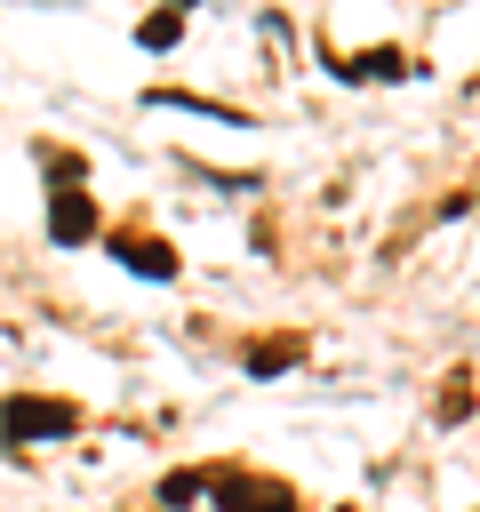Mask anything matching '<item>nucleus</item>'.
<instances>
[{
    "mask_svg": "<svg viewBox=\"0 0 480 512\" xmlns=\"http://www.w3.org/2000/svg\"><path fill=\"white\" fill-rule=\"evenodd\" d=\"M72 424V400H0V440H64Z\"/></svg>",
    "mask_w": 480,
    "mask_h": 512,
    "instance_id": "f257e3e1",
    "label": "nucleus"
},
{
    "mask_svg": "<svg viewBox=\"0 0 480 512\" xmlns=\"http://www.w3.org/2000/svg\"><path fill=\"white\" fill-rule=\"evenodd\" d=\"M216 512H296V496L256 472H216Z\"/></svg>",
    "mask_w": 480,
    "mask_h": 512,
    "instance_id": "f03ea898",
    "label": "nucleus"
},
{
    "mask_svg": "<svg viewBox=\"0 0 480 512\" xmlns=\"http://www.w3.org/2000/svg\"><path fill=\"white\" fill-rule=\"evenodd\" d=\"M48 232H56L64 248L96 240V208H88V192H80V184H56V200H48Z\"/></svg>",
    "mask_w": 480,
    "mask_h": 512,
    "instance_id": "7ed1b4c3",
    "label": "nucleus"
},
{
    "mask_svg": "<svg viewBox=\"0 0 480 512\" xmlns=\"http://www.w3.org/2000/svg\"><path fill=\"white\" fill-rule=\"evenodd\" d=\"M112 248H120V264H136L144 280H168V272H176V248H168V240H144V232H112Z\"/></svg>",
    "mask_w": 480,
    "mask_h": 512,
    "instance_id": "20e7f679",
    "label": "nucleus"
},
{
    "mask_svg": "<svg viewBox=\"0 0 480 512\" xmlns=\"http://www.w3.org/2000/svg\"><path fill=\"white\" fill-rule=\"evenodd\" d=\"M296 352H304V344H248V368H256V376H280Z\"/></svg>",
    "mask_w": 480,
    "mask_h": 512,
    "instance_id": "39448f33",
    "label": "nucleus"
},
{
    "mask_svg": "<svg viewBox=\"0 0 480 512\" xmlns=\"http://www.w3.org/2000/svg\"><path fill=\"white\" fill-rule=\"evenodd\" d=\"M200 496H208L200 472H168V480H160V504H200Z\"/></svg>",
    "mask_w": 480,
    "mask_h": 512,
    "instance_id": "423d86ee",
    "label": "nucleus"
},
{
    "mask_svg": "<svg viewBox=\"0 0 480 512\" xmlns=\"http://www.w3.org/2000/svg\"><path fill=\"white\" fill-rule=\"evenodd\" d=\"M440 416H448V424H464V416H472V384H464V376L440 392Z\"/></svg>",
    "mask_w": 480,
    "mask_h": 512,
    "instance_id": "0eeeda50",
    "label": "nucleus"
},
{
    "mask_svg": "<svg viewBox=\"0 0 480 512\" xmlns=\"http://www.w3.org/2000/svg\"><path fill=\"white\" fill-rule=\"evenodd\" d=\"M176 32H184V16H152V24H144V32H136V40H144V48H168V40H176Z\"/></svg>",
    "mask_w": 480,
    "mask_h": 512,
    "instance_id": "6e6552de",
    "label": "nucleus"
}]
</instances>
